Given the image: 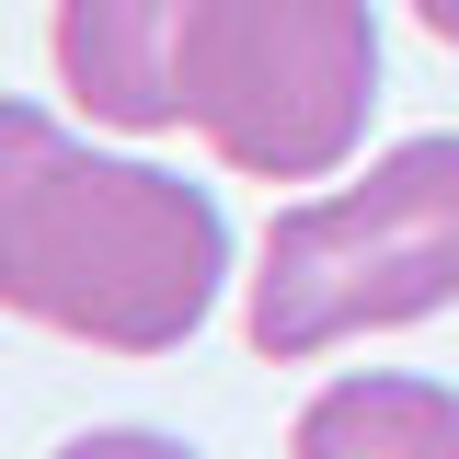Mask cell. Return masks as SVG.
<instances>
[{"instance_id": "1", "label": "cell", "mask_w": 459, "mask_h": 459, "mask_svg": "<svg viewBox=\"0 0 459 459\" xmlns=\"http://www.w3.org/2000/svg\"><path fill=\"white\" fill-rule=\"evenodd\" d=\"M230 287V219L161 161H104L0 92V310L104 356H172Z\"/></svg>"}, {"instance_id": "2", "label": "cell", "mask_w": 459, "mask_h": 459, "mask_svg": "<svg viewBox=\"0 0 459 459\" xmlns=\"http://www.w3.org/2000/svg\"><path fill=\"white\" fill-rule=\"evenodd\" d=\"M448 299H459V138H402L368 161V184L276 207L241 333L253 356L299 368L344 333H391Z\"/></svg>"}, {"instance_id": "3", "label": "cell", "mask_w": 459, "mask_h": 459, "mask_svg": "<svg viewBox=\"0 0 459 459\" xmlns=\"http://www.w3.org/2000/svg\"><path fill=\"white\" fill-rule=\"evenodd\" d=\"M379 104L368 0H207L184 35V126L253 184H322Z\"/></svg>"}, {"instance_id": "4", "label": "cell", "mask_w": 459, "mask_h": 459, "mask_svg": "<svg viewBox=\"0 0 459 459\" xmlns=\"http://www.w3.org/2000/svg\"><path fill=\"white\" fill-rule=\"evenodd\" d=\"M207 0H57V81L92 126H184V35Z\"/></svg>"}, {"instance_id": "5", "label": "cell", "mask_w": 459, "mask_h": 459, "mask_svg": "<svg viewBox=\"0 0 459 459\" xmlns=\"http://www.w3.org/2000/svg\"><path fill=\"white\" fill-rule=\"evenodd\" d=\"M287 459H459V391L413 368L322 379L287 425Z\"/></svg>"}, {"instance_id": "6", "label": "cell", "mask_w": 459, "mask_h": 459, "mask_svg": "<svg viewBox=\"0 0 459 459\" xmlns=\"http://www.w3.org/2000/svg\"><path fill=\"white\" fill-rule=\"evenodd\" d=\"M57 459H195V448L161 437V425H92V437H69Z\"/></svg>"}, {"instance_id": "7", "label": "cell", "mask_w": 459, "mask_h": 459, "mask_svg": "<svg viewBox=\"0 0 459 459\" xmlns=\"http://www.w3.org/2000/svg\"><path fill=\"white\" fill-rule=\"evenodd\" d=\"M413 12H425V35H448V47H459V0H413Z\"/></svg>"}]
</instances>
